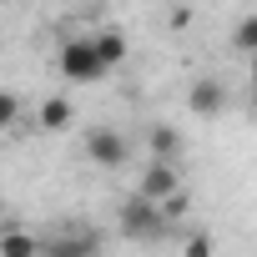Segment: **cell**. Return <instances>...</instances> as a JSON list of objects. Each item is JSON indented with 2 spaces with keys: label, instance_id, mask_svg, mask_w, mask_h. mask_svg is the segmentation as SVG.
<instances>
[{
  "label": "cell",
  "instance_id": "6da1fadb",
  "mask_svg": "<svg viewBox=\"0 0 257 257\" xmlns=\"http://www.w3.org/2000/svg\"><path fill=\"white\" fill-rule=\"evenodd\" d=\"M116 222H121V237H132V242H157V237H167V212L157 207V202H147L142 192H132L121 207H116Z\"/></svg>",
  "mask_w": 257,
  "mask_h": 257
},
{
  "label": "cell",
  "instance_id": "7a4b0ae2",
  "mask_svg": "<svg viewBox=\"0 0 257 257\" xmlns=\"http://www.w3.org/2000/svg\"><path fill=\"white\" fill-rule=\"evenodd\" d=\"M41 257H101V232L86 222H61L41 237Z\"/></svg>",
  "mask_w": 257,
  "mask_h": 257
},
{
  "label": "cell",
  "instance_id": "3957f363",
  "mask_svg": "<svg viewBox=\"0 0 257 257\" xmlns=\"http://www.w3.org/2000/svg\"><path fill=\"white\" fill-rule=\"evenodd\" d=\"M56 66H61L66 81H81V86H91V81L106 76V61H101V51H96V36H76V41H66L61 56H56Z\"/></svg>",
  "mask_w": 257,
  "mask_h": 257
},
{
  "label": "cell",
  "instance_id": "277c9868",
  "mask_svg": "<svg viewBox=\"0 0 257 257\" xmlns=\"http://www.w3.org/2000/svg\"><path fill=\"white\" fill-rule=\"evenodd\" d=\"M81 152L96 162V167H106V172H116V167H126V157H132V142H126L116 126H96V132H86V142H81Z\"/></svg>",
  "mask_w": 257,
  "mask_h": 257
},
{
  "label": "cell",
  "instance_id": "5b68a950",
  "mask_svg": "<svg viewBox=\"0 0 257 257\" xmlns=\"http://www.w3.org/2000/svg\"><path fill=\"white\" fill-rule=\"evenodd\" d=\"M137 192L147 197V202H157V207H167L177 192H182V177H177V167L172 162H152L147 172H142V182H137Z\"/></svg>",
  "mask_w": 257,
  "mask_h": 257
},
{
  "label": "cell",
  "instance_id": "8992f818",
  "mask_svg": "<svg viewBox=\"0 0 257 257\" xmlns=\"http://www.w3.org/2000/svg\"><path fill=\"white\" fill-rule=\"evenodd\" d=\"M187 106H192V111H197V116H217V111H222V106H227V86H222V81H212V76H207V81H197V86H192V91H187Z\"/></svg>",
  "mask_w": 257,
  "mask_h": 257
},
{
  "label": "cell",
  "instance_id": "52a82bcc",
  "mask_svg": "<svg viewBox=\"0 0 257 257\" xmlns=\"http://www.w3.org/2000/svg\"><path fill=\"white\" fill-rule=\"evenodd\" d=\"M147 152H152V162H177L182 132H177V126H152V132H147Z\"/></svg>",
  "mask_w": 257,
  "mask_h": 257
},
{
  "label": "cell",
  "instance_id": "ba28073f",
  "mask_svg": "<svg viewBox=\"0 0 257 257\" xmlns=\"http://www.w3.org/2000/svg\"><path fill=\"white\" fill-rule=\"evenodd\" d=\"M0 257H41V237H31L21 227H6L0 232Z\"/></svg>",
  "mask_w": 257,
  "mask_h": 257
},
{
  "label": "cell",
  "instance_id": "9c48e42d",
  "mask_svg": "<svg viewBox=\"0 0 257 257\" xmlns=\"http://www.w3.org/2000/svg\"><path fill=\"white\" fill-rule=\"evenodd\" d=\"M66 126H71V101L66 96L41 101V132H66Z\"/></svg>",
  "mask_w": 257,
  "mask_h": 257
},
{
  "label": "cell",
  "instance_id": "30bf717a",
  "mask_svg": "<svg viewBox=\"0 0 257 257\" xmlns=\"http://www.w3.org/2000/svg\"><path fill=\"white\" fill-rule=\"evenodd\" d=\"M96 51H101L106 71H111V66H121V61H126V36H121V31H101V36H96Z\"/></svg>",
  "mask_w": 257,
  "mask_h": 257
},
{
  "label": "cell",
  "instance_id": "8fae6325",
  "mask_svg": "<svg viewBox=\"0 0 257 257\" xmlns=\"http://www.w3.org/2000/svg\"><path fill=\"white\" fill-rule=\"evenodd\" d=\"M232 46L242 56H257V16H242V26L232 31Z\"/></svg>",
  "mask_w": 257,
  "mask_h": 257
},
{
  "label": "cell",
  "instance_id": "7c38bea8",
  "mask_svg": "<svg viewBox=\"0 0 257 257\" xmlns=\"http://www.w3.org/2000/svg\"><path fill=\"white\" fill-rule=\"evenodd\" d=\"M212 252H217V247H212L207 232H192V237L182 242V257H212Z\"/></svg>",
  "mask_w": 257,
  "mask_h": 257
},
{
  "label": "cell",
  "instance_id": "4fadbf2b",
  "mask_svg": "<svg viewBox=\"0 0 257 257\" xmlns=\"http://www.w3.org/2000/svg\"><path fill=\"white\" fill-rule=\"evenodd\" d=\"M16 116H21V96H16V91H6V96H0V126H11Z\"/></svg>",
  "mask_w": 257,
  "mask_h": 257
},
{
  "label": "cell",
  "instance_id": "5bb4252c",
  "mask_svg": "<svg viewBox=\"0 0 257 257\" xmlns=\"http://www.w3.org/2000/svg\"><path fill=\"white\" fill-rule=\"evenodd\" d=\"M252 86H257V56H252Z\"/></svg>",
  "mask_w": 257,
  "mask_h": 257
},
{
  "label": "cell",
  "instance_id": "9a60e30c",
  "mask_svg": "<svg viewBox=\"0 0 257 257\" xmlns=\"http://www.w3.org/2000/svg\"><path fill=\"white\" fill-rule=\"evenodd\" d=\"M252 111H257V91H252Z\"/></svg>",
  "mask_w": 257,
  "mask_h": 257
},
{
  "label": "cell",
  "instance_id": "2e32d148",
  "mask_svg": "<svg viewBox=\"0 0 257 257\" xmlns=\"http://www.w3.org/2000/svg\"><path fill=\"white\" fill-rule=\"evenodd\" d=\"M16 6H21V0H16Z\"/></svg>",
  "mask_w": 257,
  "mask_h": 257
}]
</instances>
